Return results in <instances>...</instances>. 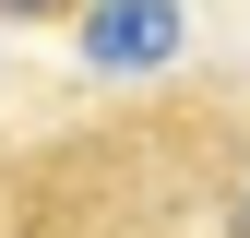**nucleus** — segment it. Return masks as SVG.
Wrapping results in <instances>:
<instances>
[{"label": "nucleus", "instance_id": "nucleus-1", "mask_svg": "<svg viewBox=\"0 0 250 238\" xmlns=\"http://www.w3.org/2000/svg\"><path fill=\"white\" fill-rule=\"evenodd\" d=\"M227 238H250V167L227 178Z\"/></svg>", "mask_w": 250, "mask_h": 238}, {"label": "nucleus", "instance_id": "nucleus-2", "mask_svg": "<svg viewBox=\"0 0 250 238\" xmlns=\"http://www.w3.org/2000/svg\"><path fill=\"white\" fill-rule=\"evenodd\" d=\"M0 12H12V24H36V12H72V0H0Z\"/></svg>", "mask_w": 250, "mask_h": 238}]
</instances>
